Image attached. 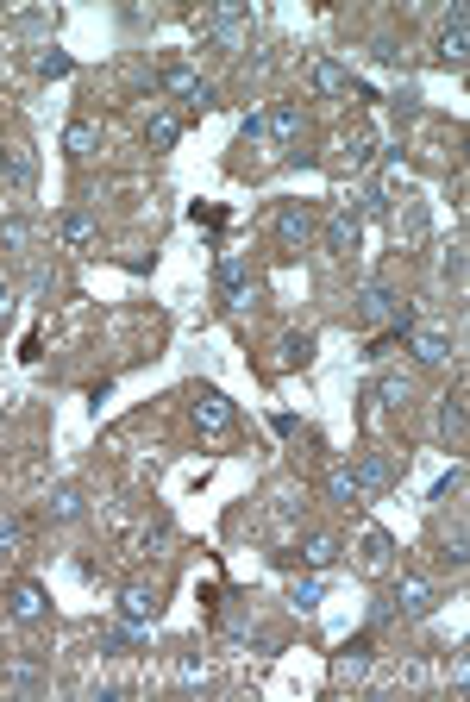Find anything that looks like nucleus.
Masks as SVG:
<instances>
[{
    "instance_id": "17",
    "label": "nucleus",
    "mask_w": 470,
    "mask_h": 702,
    "mask_svg": "<svg viewBox=\"0 0 470 702\" xmlns=\"http://www.w3.org/2000/svg\"><path fill=\"white\" fill-rule=\"evenodd\" d=\"M358 558H364V565H370V571H389V558H395V540H389V533H383V527H370V533H364V540H358Z\"/></svg>"
},
{
    "instance_id": "11",
    "label": "nucleus",
    "mask_w": 470,
    "mask_h": 702,
    "mask_svg": "<svg viewBox=\"0 0 470 702\" xmlns=\"http://www.w3.org/2000/svg\"><path fill=\"white\" fill-rule=\"evenodd\" d=\"M308 82H314V95H345V88H351V69L314 51V57H308Z\"/></svg>"
},
{
    "instance_id": "10",
    "label": "nucleus",
    "mask_w": 470,
    "mask_h": 702,
    "mask_svg": "<svg viewBox=\"0 0 470 702\" xmlns=\"http://www.w3.org/2000/svg\"><path fill=\"white\" fill-rule=\"evenodd\" d=\"M320 245L333 251V257H351V251H358V214H351V207H339V214L320 226Z\"/></svg>"
},
{
    "instance_id": "8",
    "label": "nucleus",
    "mask_w": 470,
    "mask_h": 702,
    "mask_svg": "<svg viewBox=\"0 0 470 702\" xmlns=\"http://www.w3.org/2000/svg\"><path fill=\"white\" fill-rule=\"evenodd\" d=\"M408 351H414V364H427V370H445V364H452L458 358V351H452V339H445V333H420V326H408Z\"/></svg>"
},
{
    "instance_id": "27",
    "label": "nucleus",
    "mask_w": 470,
    "mask_h": 702,
    "mask_svg": "<svg viewBox=\"0 0 470 702\" xmlns=\"http://www.w3.org/2000/svg\"><path fill=\"white\" fill-rule=\"evenodd\" d=\"M395 239H427V214H420V207H408V214H395Z\"/></svg>"
},
{
    "instance_id": "23",
    "label": "nucleus",
    "mask_w": 470,
    "mask_h": 702,
    "mask_svg": "<svg viewBox=\"0 0 470 702\" xmlns=\"http://www.w3.org/2000/svg\"><path fill=\"white\" fill-rule=\"evenodd\" d=\"M264 132H276V138H282V145H289V138L301 132V107H295V101H282V107L270 113V120H264Z\"/></svg>"
},
{
    "instance_id": "20",
    "label": "nucleus",
    "mask_w": 470,
    "mask_h": 702,
    "mask_svg": "<svg viewBox=\"0 0 470 702\" xmlns=\"http://www.w3.org/2000/svg\"><path fill=\"white\" fill-rule=\"evenodd\" d=\"M44 514H51V521H76V514H82V489H76V483L51 489V502H44Z\"/></svg>"
},
{
    "instance_id": "29",
    "label": "nucleus",
    "mask_w": 470,
    "mask_h": 702,
    "mask_svg": "<svg viewBox=\"0 0 470 702\" xmlns=\"http://www.w3.org/2000/svg\"><path fill=\"white\" fill-rule=\"evenodd\" d=\"M289 596H295V608H320V596H326V583H320V577H301V583H295V590H289Z\"/></svg>"
},
{
    "instance_id": "9",
    "label": "nucleus",
    "mask_w": 470,
    "mask_h": 702,
    "mask_svg": "<svg viewBox=\"0 0 470 702\" xmlns=\"http://www.w3.org/2000/svg\"><path fill=\"white\" fill-rule=\"evenodd\" d=\"M320 489H326V502H333V508H370V496L358 489V477H351V464H333V471L320 477Z\"/></svg>"
},
{
    "instance_id": "34",
    "label": "nucleus",
    "mask_w": 470,
    "mask_h": 702,
    "mask_svg": "<svg viewBox=\"0 0 470 702\" xmlns=\"http://www.w3.org/2000/svg\"><path fill=\"white\" fill-rule=\"evenodd\" d=\"M7 314H13V295H7V289H0V320H7Z\"/></svg>"
},
{
    "instance_id": "16",
    "label": "nucleus",
    "mask_w": 470,
    "mask_h": 702,
    "mask_svg": "<svg viewBox=\"0 0 470 702\" xmlns=\"http://www.w3.org/2000/svg\"><path fill=\"white\" fill-rule=\"evenodd\" d=\"M176 138H182V113L157 107V113H151V126H145V145H151V151H170Z\"/></svg>"
},
{
    "instance_id": "26",
    "label": "nucleus",
    "mask_w": 470,
    "mask_h": 702,
    "mask_svg": "<svg viewBox=\"0 0 470 702\" xmlns=\"http://www.w3.org/2000/svg\"><path fill=\"white\" fill-rule=\"evenodd\" d=\"M345 157H351V163H370V157H376V132H370V126H358V132L345 138Z\"/></svg>"
},
{
    "instance_id": "13",
    "label": "nucleus",
    "mask_w": 470,
    "mask_h": 702,
    "mask_svg": "<svg viewBox=\"0 0 470 702\" xmlns=\"http://www.w3.org/2000/svg\"><path fill=\"white\" fill-rule=\"evenodd\" d=\"M276 239L289 245V251L308 245L314 239V214H308V207H282V214H276Z\"/></svg>"
},
{
    "instance_id": "7",
    "label": "nucleus",
    "mask_w": 470,
    "mask_h": 702,
    "mask_svg": "<svg viewBox=\"0 0 470 702\" xmlns=\"http://www.w3.org/2000/svg\"><path fill=\"white\" fill-rule=\"evenodd\" d=\"M195 32H201L207 44H220V51H232V44H239V32H245V13H239V7L201 13V19H195Z\"/></svg>"
},
{
    "instance_id": "14",
    "label": "nucleus",
    "mask_w": 470,
    "mask_h": 702,
    "mask_svg": "<svg viewBox=\"0 0 470 702\" xmlns=\"http://www.w3.org/2000/svg\"><path fill=\"white\" fill-rule=\"evenodd\" d=\"M433 51H439V63H464V7H452V13H445V26H439V44H433Z\"/></svg>"
},
{
    "instance_id": "33",
    "label": "nucleus",
    "mask_w": 470,
    "mask_h": 702,
    "mask_svg": "<svg viewBox=\"0 0 470 702\" xmlns=\"http://www.w3.org/2000/svg\"><path fill=\"white\" fill-rule=\"evenodd\" d=\"M0 245H13V251L26 245V220H0Z\"/></svg>"
},
{
    "instance_id": "3",
    "label": "nucleus",
    "mask_w": 470,
    "mask_h": 702,
    "mask_svg": "<svg viewBox=\"0 0 470 702\" xmlns=\"http://www.w3.org/2000/svg\"><path fill=\"white\" fill-rule=\"evenodd\" d=\"M157 88H163V95H176L182 107H201V113L214 107V82H201L188 63H163L157 69Z\"/></svg>"
},
{
    "instance_id": "24",
    "label": "nucleus",
    "mask_w": 470,
    "mask_h": 702,
    "mask_svg": "<svg viewBox=\"0 0 470 702\" xmlns=\"http://www.w3.org/2000/svg\"><path fill=\"white\" fill-rule=\"evenodd\" d=\"M0 176H13L19 189H32V176H38V163H32V151H7V163H0Z\"/></svg>"
},
{
    "instance_id": "22",
    "label": "nucleus",
    "mask_w": 470,
    "mask_h": 702,
    "mask_svg": "<svg viewBox=\"0 0 470 702\" xmlns=\"http://www.w3.org/2000/svg\"><path fill=\"white\" fill-rule=\"evenodd\" d=\"M370 395H376V402H389V408H402L408 395H414V383L402 377V370H389V377H376V389H370Z\"/></svg>"
},
{
    "instance_id": "5",
    "label": "nucleus",
    "mask_w": 470,
    "mask_h": 702,
    "mask_svg": "<svg viewBox=\"0 0 470 702\" xmlns=\"http://www.w3.org/2000/svg\"><path fill=\"white\" fill-rule=\"evenodd\" d=\"M351 477H358V489L376 502V496H389V489H395V458L389 452H358V458H351Z\"/></svg>"
},
{
    "instance_id": "4",
    "label": "nucleus",
    "mask_w": 470,
    "mask_h": 702,
    "mask_svg": "<svg viewBox=\"0 0 470 702\" xmlns=\"http://www.w3.org/2000/svg\"><path fill=\"white\" fill-rule=\"evenodd\" d=\"M389 602L395 608H402V615H433V608H439V590H433V583L427 577H420V571H402V577H395V590H389Z\"/></svg>"
},
{
    "instance_id": "18",
    "label": "nucleus",
    "mask_w": 470,
    "mask_h": 702,
    "mask_svg": "<svg viewBox=\"0 0 470 702\" xmlns=\"http://www.w3.org/2000/svg\"><path fill=\"white\" fill-rule=\"evenodd\" d=\"M301 558H308L314 571H333V565H339V540H333V533H308V546H301Z\"/></svg>"
},
{
    "instance_id": "31",
    "label": "nucleus",
    "mask_w": 470,
    "mask_h": 702,
    "mask_svg": "<svg viewBox=\"0 0 470 702\" xmlns=\"http://www.w3.org/2000/svg\"><path fill=\"white\" fill-rule=\"evenodd\" d=\"M38 76H69V57L63 51H44L38 57Z\"/></svg>"
},
{
    "instance_id": "6",
    "label": "nucleus",
    "mask_w": 470,
    "mask_h": 702,
    "mask_svg": "<svg viewBox=\"0 0 470 702\" xmlns=\"http://www.w3.org/2000/svg\"><path fill=\"white\" fill-rule=\"evenodd\" d=\"M7 615H13V621H26V627L51 615V596H44V583H32V577L7 583Z\"/></svg>"
},
{
    "instance_id": "12",
    "label": "nucleus",
    "mask_w": 470,
    "mask_h": 702,
    "mask_svg": "<svg viewBox=\"0 0 470 702\" xmlns=\"http://www.w3.org/2000/svg\"><path fill=\"white\" fill-rule=\"evenodd\" d=\"M195 427H201V433H226V427H232V402H226L220 389H201V395H195Z\"/></svg>"
},
{
    "instance_id": "2",
    "label": "nucleus",
    "mask_w": 470,
    "mask_h": 702,
    "mask_svg": "<svg viewBox=\"0 0 470 702\" xmlns=\"http://www.w3.org/2000/svg\"><path fill=\"white\" fill-rule=\"evenodd\" d=\"M220 295H226V308L232 314H245L257 295H264V283H257V276L245 270V257L239 251H220Z\"/></svg>"
},
{
    "instance_id": "19",
    "label": "nucleus",
    "mask_w": 470,
    "mask_h": 702,
    "mask_svg": "<svg viewBox=\"0 0 470 702\" xmlns=\"http://www.w3.org/2000/svg\"><path fill=\"white\" fill-rule=\"evenodd\" d=\"M94 145H101V126H94V120H69V132H63V151H69V157H88Z\"/></svg>"
},
{
    "instance_id": "1",
    "label": "nucleus",
    "mask_w": 470,
    "mask_h": 702,
    "mask_svg": "<svg viewBox=\"0 0 470 702\" xmlns=\"http://www.w3.org/2000/svg\"><path fill=\"white\" fill-rule=\"evenodd\" d=\"M358 314H364L370 326H395V333H408V326H414V308H408V301L395 295L389 283H364V289H358Z\"/></svg>"
},
{
    "instance_id": "32",
    "label": "nucleus",
    "mask_w": 470,
    "mask_h": 702,
    "mask_svg": "<svg viewBox=\"0 0 470 702\" xmlns=\"http://www.w3.org/2000/svg\"><path fill=\"white\" fill-rule=\"evenodd\" d=\"M282 351H289V364H301V358L314 351V339H308V333H289V339H282Z\"/></svg>"
},
{
    "instance_id": "35",
    "label": "nucleus",
    "mask_w": 470,
    "mask_h": 702,
    "mask_svg": "<svg viewBox=\"0 0 470 702\" xmlns=\"http://www.w3.org/2000/svg\"><path fill=\"white\" fill-rule=\"evenodd\" d=\"M0 163H7V151H0Z\"/></svg>"
},
{
    "instance_id": "15",
    "label": "nucleus",
    "mask_w": 470,
    "mask_h": 702,
    "mask_svg": "<svg viewBox=\"0 0 470 702\" xmlns=\"http://www.w3.org/2000/svg\"><path fill=\"white\" fill-rule=\"evenodd\" d=\"M120 621L126 627H151L157 621V590H138V583H132V590L120 596Z\"/></svg>"
},
{
    "instance_id": "21",
    "label": "nucleus",
    "mask_w": 470,
    "mask_h": 702,
    "mask_svg": "<svg viewBox=\"0 0 470 702\" xmlns=\"http://www.w3.org/2000/svg\"><path fill=\"white\" fill-rule=\"evenodd\" d=\"M370 659H376V634H358V640L339 646V671H364Z\"/></svg>"
},
{
    "instance_id": "30",
    "label": "nucleus",
    "mask_w": 470,
    "mask_h": 702,
    "mask_svg": "<svg viewBox=\"0 0 470 702\" xmlns=\"http://www.w3.org/2000/svg\"><path fill=\"white\" fill-rule=\"evenodd\" d=\"M19 540H26V527H19L13 514H0V558H7V552H19Z\"/></svg>"
},
{
    "instance_id": "28",
    "label": "nucleus",
    "mask_w": 470,
    "mask_h": 702,
    "mask_svg": "<svg viewBox=\"0 0 470 702\" xmlns=\"http://www.w3.org/2000/svg\"><path fill=\"white\" fill-rule=\"evenodd\" d=\"M439 433H445V439H458V433H464V402H458V395H445V408H439Z\"/></svg>"
},
{
    "instance_id": "25",
    "label": "nucleus",
    "mask_w": 470,
    "mask_h": 702,
    "mask_svg": "<svg viewBox=\"0 0 470 702\" xmlns=\"http://www.w3.org/2000/svg\"><path fill=\"white\" fill-rule=\"evenodd\" d=\"M63 239L69 245H94V220L82 214V207H69V214H63Z\"/></svg>"
}]
</instances>
